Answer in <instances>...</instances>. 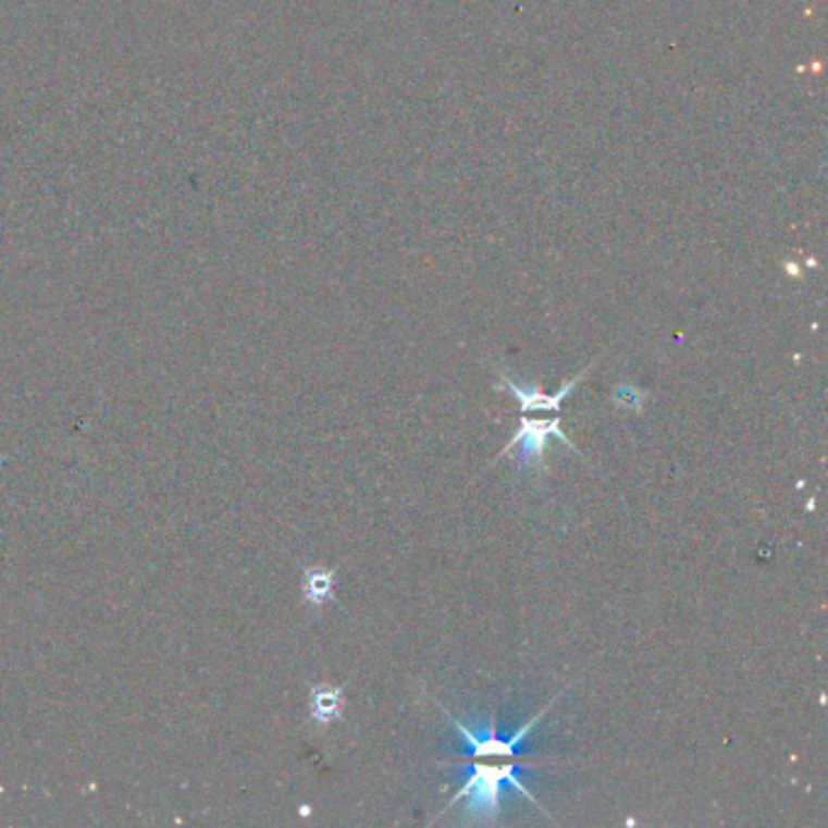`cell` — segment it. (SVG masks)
<instances>
[{
	"mask_svg": "<svg viewBox=\"0 0 828 828\" xmlns=\"http://www.w3.org/2000/svg\"><path fill=\"white\" fill-rule=\"evenodd\" d=\"M554 702H557V697H554L542 712H537V717H532L526 727H520L516 733H512L510 739L498 737L494 717L489 719V729L484 733H479L474 729L465 727L462 721L455 719L453 715H449V712L443 709L447 719L453 721V727L462 733L465 741L469 743V749H471L469 758H459V763H469V778L465 782V788L457 790V794L453 796V800H449L447 810H453L459 800H467L465 816L469 821L496 824L498 816H500V784H506V782L510 784L512 790L526 794L532 804H537L542 810L537 796H534L526 788V782L518 778V770H520V751L518 749H520V743L530 737V731L537 727V721L552 709Z\"/></svg>",
	"mask_w": 828,
	"mask_h": 828,
	"instance_id": "obj_1",
	"label": "cell"
},
{
	"mask_svg": "<svg viewBox=\"0 0 828 828\" xmlns=\"http://www.w3.org/2000/svg\"><path fill=\"white\" fill-rule=\"evenodd\" d=\"M549 437H557L561 445L576 449V445L561 431V418H559V413L552 416V418H528V416H520V428L516 431V435H512V440H508V445H506V449H503L500 455L510 453V449L518 445L520 447V462H518L520 467H540V469H544V449H547Z\"/></svg>",
	"mask_w": 828,
	"mask_h": 828,
	"instance_id": "obj_2",
	"label": "cell"
},
{
	"mask_svg": "<svg viewBox=\"0 0 828 828\" xmlns=\"http://www.w3.org/2000/svg\"><path fill=\"white\" fill-rule=\"evenodd\" d=\"M500 376H503V382H506L508 392L518 398L520 416H526V413H559L561 401L571 394L573 386L583 380L585 370L576 374L573 380L566 382L557 394H544L542 390H537V386H520V384L512 382L510 376H506V374H500Z\"/></svg>",
	"mask_w": 828,
	"mask_h": 828,
	"instance_id": "obj_3",
	"label": "cell"
},
{
	"mask_svg": "<svg viewBox=\"0 0 828 828\" xmlns=\"http://www.w3.org/2000/svg\"><path fill=\"white\" fill-rule=\"evenodd\" d=\"M343 707V695L338 688L331 685H319L313 688L311 693V717L319 721V725H329L335 717L341 715Z\"/></svg>",
	"mask_w": 828,
	"mask_h": 828,
	"instance_id": "obj_4",
	"label": "cell"
},
{
	"mask_svg": "<svg viewBox=\"0 0 828 828\" xmlns=\"http://www.w3.org/2000/svg\"><path fill=\"white\" fill-rule=\"evenodd\" d=\"M333 576H335L333 569H321V566H313V569L307 571V579H304V593H307L309 603L321 605L331 601L333 583H335Z\"/></svg>",
	"mask_w": 828,
	"mask_h": 828,
	"instance_id": "obj_5",
	"label": "cell"
},
{
	"mask_svg": "<svg viewBox=\"0 0 828 828\" xmlns=\"http://www.w3.org/2000/svg\"><path fill=\"white\" fill-rule=\"evenodd\" d=\"M613 401L622 408H630V411H642L646 401V392L639 390V386L634 384H620L613 392Z\"/></svg>",
	"mask_w": 828,
	"mask_h": 828,
	"instance_id": "obj_6",
	"label": "cell"
}]
</instances>
